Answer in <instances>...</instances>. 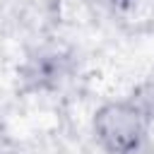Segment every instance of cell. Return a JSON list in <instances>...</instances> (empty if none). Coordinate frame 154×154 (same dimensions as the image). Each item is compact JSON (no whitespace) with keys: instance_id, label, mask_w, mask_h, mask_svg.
Returning <instances> with one entry per match:
<instances>
[{"instance_id":"6da1fadb","label":"cell","mask_w":154,"mask_h":154,"mask_svg":"<svg viewBox=\"0 0 154 154\" xmlns=\"http://www.w3.org/2000/svg\"><path fill=\"white\" fill-rule=\"evenodd\" d=\"M96 132L113 152H130L144 135V118L132 106H108L96 118Z\"/></svg>"}]
</instances>
